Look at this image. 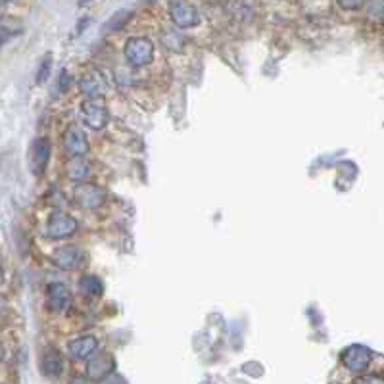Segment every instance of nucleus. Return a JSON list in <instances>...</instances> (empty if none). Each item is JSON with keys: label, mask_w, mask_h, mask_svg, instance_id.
Wrapping results in <instances>:
<instances>
[{"label": "nucleus", "mask_w": 384, "mask_h": 384, "mask_svg": "<svg viewBox=\"0 0 384 384\" xmlns=\"http://www.w3.org/2000/svg\"><path fill=\"white\" fill-rule=\"evenodd\" d=\"M123 54L133 68H144L152 62L154 56V45L150 38L146 37H133L129 38L123 48Z\"/></svg>", "instance_id": "obj_1"}, {"label": "nucleus", "mask_w": 384, "mask_h": 384, "mask_svg": "<svg viewBox=\"0 0 384 384\" xmlns=\"http://www.w3.org/2000/svg\"><path fill=\"white\" fill-rule=\"evenodd\" d=\"M73 196V202L79 206V208H83V210H97L100 208L102 204H104V189H100L98 185L94 183H77L76 189L71 192Z\"/></svg>", "instance_id": "obj_2"}, {"label": "nucleus", "mask_w": 384, "mask_h": 384, "mask_svg": "<svg viewBox=\"0 0 384 384\" xmlns=\"http://www.w3.org/2000/svg\"><path fill=\"white\" fill-rule=\"evenodd\" d=\"M81 115L83 121L94 131L106 127V123L110 120L108 108L102 102V98H85V102L81 104Z\"/></svg>", "instance_id": "obj_3"}, {"label": "nucleus", "mask_w": 384, "mask_h": 384, "mask_svg": "<svg viewBox=\"0 0 384 384\" xmlns=\"http://www.w3.org/2000/svg\"><path fill=\"white\" fill-rule=\"evenodd\" d=\"M169 15L177 27L181 29H190L200 23V14L189 0H171L169 2Z\"/></svg>", "instance_id": "obj_4"}, {"label": "nucleus", "mask_w": 384, "mask_h": 384, "mask_svg": "<svg viewBox=\"0 0 384 384\" xmlns=\"http://www.w3.org/2000/svg\"><path fill=\"white\" fill-rule=\"evenodd\" d=\"M373 354H371L369 348L362 346V344H352L348 346L342 355H340V362L352 373H363V371L369 367Z\"/></svg>", "instance_id": "obj_5"}, {"label": "nucleus", "mask_w": 384, "mask_h": 384, "mask_svg": "<svg viewBox=\"0 0 384 384\" xmlns=\"http://www.w3.org/2000/svg\"><path fill=\"white\" fill-rule=\"evenodd\" d=\"M77 231V221L64 211H52L46 221V236L50 239H68Z\"/></svg>", "instance_id": "obj_6"}, {"label": "nucleus", "mask_w": 384, "mask_h": 384, "mask_svg": "<svg viewBox=\"0 0 384 384\" xmlns=\"http://www.w3.org/2000/svg\"><path fill=\"white\" fill-rule=\"evenodd\" d=\"M62 143H64V150L68 152L71 158H79V156H85L89 152V141L77 125H69L66 129Z\"/></svg>", "instance_id": "obj_7"}, {"label": "nucleus", "mask_w": 384, "mask_h": 384, "mask_svg": "<svg viewBox=\"0 0 384 384\" xmlns=\"http://www.w3.org/2000/svg\"><path fill=\"white\" fill-rule=\"evenodd\" d=\"M46 306L52 309L54 313H62L71 306V292L66 285L62 283H52L46 288Z\"/></svg>", "instance_id": "obj_8"}, {"label": "nucleus", "mask_w": 384, "mask_h": 384, "mask_svg": "<svg viewBox=\"0 0 384 384\" xmlns=\"http://www.w3.org/2000/svg\"><path fill=\"white\" fill-rule=\"evenodd\" d=\"M79 89L87 98H102L106 92V81L98 69L89 68L79 79Z\"/></svg>", "instance_id": "obj_9"}, {"label": "nucleus", "mask_w": 384, "mask_h": 384, "mask_svg": "<svg viewBox=\"0 0 384 384\" xmlns=\"http://www.w3.org/2000/svg\"><path fill=\"white\" fill-rule=\"evenodd\" d=\"M83 252L77 248V246H71V244H66V246H60V248L54 250L52 259L54 264L62 267V269H77L79 265L83 264Z\"/></svg>", "instance_id": "obj_10"}, {"label": "nucleus", "mask_w": 384, "mask_h": 384, "mask_svg": "<svg viewBox=\"0 0 384 384\" xmlns=\"http://www.w3.org/2000/svg\"><path fill=\"white\" fill-rule=\"evenodd\" d=\"M115 369V362L110 354L94 355L87 363V377L91 381H104L106 377L112 375V371Z\"/></svg>", "instance_id": "obj_11"}, {"label": "nucleus", "mask_w": 384, "mask_h": 384, "mask_svg": "<svg viewBox=\"0 0 384 384\" xmlns=\"http://www.w3.org/2000/svg\"><path fill=\"white\" fill-rule=\"evenodd\" d=\"M98 350V340L94 336H81V339L71 340L68 344V352L71 355V360H89L94 352Z\"/></svg>", "instance_id": "obj_12"}, {"label": "nucleus", "mask_w": 384, "mask_h": 384, "mask_svg": "<svg viewBox=\"0 0 384 384\" xmlns=\"http://www.w3.org/2000/svg\"><path fill=\"white\" fill-rule=\"evenodd\" d=\"M48 158H50V144L45 138H38L33 144V148H31V169H33V173L41 175L45 171L46 164H48Z\"/></svg>", "instance_id": "obj_13"}, {"label": "nucleus", "mask_w": 384, "mask_h": 384, "mask_svg": "<svg viewBox=\"0 0 384 384\" xmlns=\"http://www.w3.org/2000/svg\"><path fill=\"white\" fill-rule=\"evenodd\" d=\"M62 369H64V363H62V355L58 350H46L43 357H41V371L45 373L46 377H60Z\"/></svg>", "instance_id": "obj_14"}, {"label": "nucleus", "mask_w": 384, "mask_h": 384, "mask_svg": "<svg viewBox=\"0 0 384 384\" xmlns=\"http://www.w3.org/2000/svg\"><path fill=\"white\" fill-rule=\"evenodd\" d=\"M66 175H68L69 181L83 183L89 179L91 175V164L85 159V156H79V158H71L66 166Z\"/></svg>", "instance_id": "obj_15"}, {"label": "nucleus", "mask_w": 384, "mask_h": 384, "mask_svg": "<svg viewBox=\"0 0 384 384\" xmlns=\"http://www.w3.org/2000/svg\"><path fill=\"white\" fill-rule=\"evenodd\" d=\"M79 287H81L85 294H91V296H100L102 294V283L94 275H85L81 283H79Z\"/></svg>", "instance_id": "obj_16"}, {"label": "nucleus", "mask_w": 384, "mask_h": 384, "mask_svg": "<svg viewBox=\"0 0 384 384\" xmlns=\"http://www.w3.org/2000/svg\"><path fill=\"white\" fill-rule=\"evenodd\" d=\"M164 45L169 48V50H181L183 48V37L177 33V31H166L164 33Z\"/></svg>", "instance_id": "obj_17"}, {"label": "nucleus", "mask_w": 384, "mask_h": 384, "mask_svg": "<svg viewBox=\"0 0 384 384\" xmlns=\"http://www.w3.org/2000/svg\"><path fill=\"white\" fill-rule=\"evenodd\" d=\"M367 14L377 22H384V0H371L367 6Z\"/></svg>", "instance_id": "obj_18"}, {"label": "nucleus", "mask_w": 384, "mask_h": 384, "mask_svg": "<svg viewBox=\"0 0 384 384\" xmlns=\"http://www.w3.org/2000/svg\"><path fill=\"white\" fill-rule=\"evenodd\" d=\"M50 68H52V58L50 56H46L45 62L41 64V68H38L37 71V83H45L46 79H48V76H50Z\"/></svg>", "instance_id": "obj_19"}, {"label": "nucleus", "mask_w": 384, "mask_h": 384, "mask_svg": "<svg viewBox=\"0 0 384 384\" xmlns=\"http://www.w3.org/2000/svg\"><path fill=\"white\" fill-rule=\"evenodd\" d=\"M129 15H131V14H129L127 10H123V12H118V14L113 15L112 20H110V23H108V27H110V29H118V27H121L123 23L127 22Z\"/></svg>", "instance_id": "obj_20"}, {"label": "nucleus", "mask_w": 384, "mask_h": 384, "mask_svg": "<svg viewBox=\"0 0 384 384\" xmlns=\"http://www.w3.org/2000/svg\"><path fill=\"white\" fill-rule=\"evenodd\" d=\"M340 8L344 10H360L367 4V0H336Z\"/></svg>", "instance_id": "obj_21"}, {"label": "nucleus", "mask_w": 384, "mask_h": 384, "mask_svg": "<svg viewBox=\"0 0 384 384\" xmlns=\"http://www.w3.org/2000/svg\"><path fill=\"white\" fill-rule=\"evenodd\" d=\"M352 384H384V378L377 377V375H365V377L355 378Z\"/></svg>", "instance_id": "obj_22"}, {"label": "nucleus", "mask_w": 384, "mask_h": 384, "mask_svg": "<svg viewBox=\"0 0 384 384\" xmlns=\"http://www.w3.org/2000/svg\"><path fill=\"white\" fill-rule=\"evenodd\" d=\"M14 35H15L14 29H10V27H6V25H0V45H2V43H6L8 38L14 37Z\"/></svg>", "instance_id": "obj_23"}, {"label": "nucleus", "mask_w": 384, "mask_h": 384, "mask_svg": "<svg viewBox=\"0 0 384 384\" xmlns=\"http://www.w3.org/2000/svg\"><path fill=\"white\" fill-rule=\"evenodd\" d=\"M69 87V73L68 71H62L60 79H58V89L60 91H68Z\"/></svg>", "instance_id": "obj_24"}, {"label": "nucleus", "mask_w": 384, "mask_h": 384, "mask_svg": "<svg viewBox=\"0 0 384 384\" xmlns=\"http://www.w3.org/2000/svg\"><path fill=\"white\" fill-rule=\"evenodd\" d=\"M104 384H127V383H125L121 377H110V378L106 377Z\"/></svg>", "instance_id": "obj_25"}, {"label": "nucleus", "mask_w": 384, "mask_h": 384, "mask_svg": "<svg viewBox=\"0 0 384 384\" xmlns=\"http://www.w3.org/2000/svg\"><path fill=\"white\" fill-rule=\"evenodd\" d=\"M69 384H89V383H87V378L76 377V378H71V383H69Z\"/></svg>", "instance_id": "obj_26"}, {"label": "nucleus", "mask_w": 384, "mask_h": 384, "mask_svg": "<svg viewBox=\"0 0 384 384\" xmlns=\"http://www.w3.org/2000/svg\"><path fill=\"white\" fill-rule=\"evenodd\" d=\"M4 355H6V352H4V346L0 344V363L4 362Z\"/></svg>", "instance_id": "obj_27"}, {"label": "nucleus", "mask_w": 384, "mask_h": 384, "mask_svg": "<svg viewBox=\"0 0 384 384\" xmlns=\"http://www.w3.org/2000/svg\"><path fill=\"white\" fill-rule=\"evenodd\" d=\"M4 285V273H2V269H0V287Z\"/></svg>", "instance_id": "obj_28"}, {"label": "nucleus", "mask_w": 384, "mask_h": 384, "mask_svg": "<svg viewBox=\"0 0 384 384\" xmlns=\"http://www.w3.org/2000/svg\"><path fill=\"white\" fill-rule=\"evenodd\" d=\"M4 14V2H0V17Z\"/></svg>", "instance_id": "obj_29"}, {"label": "nucleus", "mask_w": 384, "mask_h": 384, "mask_svg": "<svg viewBox=\"0 0 384 384\" xmlns=\"http://www.w3.org/2000/svg\"><path fill=\"white\" fill-rule=\"evenodd\" d=\"M85 2H91V0H81V4H85Z\"/></svg>", "instance_id": "obj_30"}, {"label": "nucleus", "mask_w": 384, "mask_h": 384, "mask_svg": "<svg viewBox=\"0 0 384 384\" xmlns=\"http://www.w3.org/2000/svg\"><path fill=\"white\" fill-rule=\"evenodd\" d=\"M0 2H10V0H0Z\"/></svg>", "instance_id": "obj_31"}]
</instances>
